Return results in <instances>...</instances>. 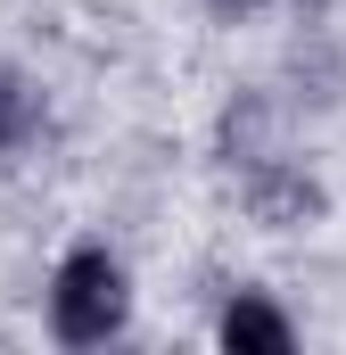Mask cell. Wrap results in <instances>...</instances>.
I'll list each match as a JSON object with an SVG mask.
<instances>
[{
    "label": "cell",
    "mask_w": 346,
    "mask_h": 355,
    "mask_svg": "<svg viewBox=\"0 0 346 355\" xmlns=\"http://www.w3.org/2000/svg\"><path fill=\"white\" fill-rule=\"evenodd\" d=\"M124 322H132V281H124V257L116 248H66L58 272H50V331L66 339V347H107V339H124Z\"/></svg>",
    "instance_id": "6da1fadb"
},
{
    "label": "cell",
    "mask_w": 346,
    "mask_h": 355,
    "mask_svg": "<svg viewBox=\"0 0 346 355\" xmlns=\"http://www.w3.org/2000/svg\"><path fill=\"white\" fill-rule=\"evenodd\" d=\"M215 339H223V347H256V355H289V347H297V322H289V314H280L272 297H256V289H239V297L223 306Z\"/></svg>",
    "instance_id": "7a4b0ae2"
},
{
    "label": "cell",
    "mask_w": 346,
    "mask_h": 355,
    "mask_svg": "<svg viewBox=\"0 0 346 355\" xmlns=\"http://www.w3.org/2000/svg\"><path fill=\"white\" fill-rule=\"evenodd\" d=\"M25 132H33V91H25L8 67H0V149H17Z\"/></svg>",
    "instance_id": "3957f363"
},
{
    "label": "cell",
    "mask_w": 346,
    "mask_h": 355,
    "mask_svg": "<svg viewBox=\"0 0 346 355\" xmlns=\"http://www.w3.org/2000/svg\"><path fill=\"white\" fill-rule=\"evenodd\" d=\"M223 8H264V0H223Z\"/></svg>",
    "instance_id": "277c9868"
}]
</instances>
